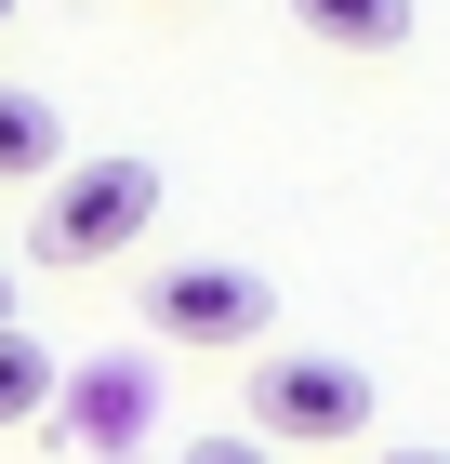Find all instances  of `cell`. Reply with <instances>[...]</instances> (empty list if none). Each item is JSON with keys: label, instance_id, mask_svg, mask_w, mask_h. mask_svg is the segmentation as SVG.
<instances>
[{"label": "cell", "instance_id": "1", "mask_svg": "<svg viewBox=\"0 0 450 464\" xmlns=\"http://www.w3.org/2000/svg\"><path fill=\"white\" fill-rule=\"evenodd\" d=\"M146 213H159V173L146 160H67L27 199V239H40V266H120L146 239Z\"/></svg>", "mask_w": 450, "mask_h": 464}, {"label": "cell", "instance_id": "2", "mask_svg": "<svg viewBox=\"0 0 450 464\" xmlns=\"http://www.w3.org/2000/svg\"><path fill=\"white\" fill-rule=\"evenodd\" d=\"M278 319L265 266H225V252H186L146 279V345H186V358H252Z\"/></svg>", "mask_w": 450, "mask_h": 464}, {"label": "cell", "instance_id": "3", "mask_svg": "<svg viewBox=\"0 0 450 464\" xmlns=\"http://www.w3.org/2000/svg\"><path fill=\"white\" fill-rule=\"evenodd\" d=\"M358 425H371V372H358V358H318V345L252 358V438L318 451V438H358Z\"/></svg>", "mask_w": 450, "mask_h": 464}, {"label": "cell", "instance_id": "4", "mask_svg": "<svg viewBox=\"0 0 450 464\" xmlns=\"http://www.w3.org/2000/svg\"><path fill=\"white\" fill-rule=\"evenodd\" d=\"M53 425H67L93 464H146V425H159V372H146L133 345H120V358H93V372H67Z\"/></svg>", "mask_w": 450, "mask_h": 464}, {"label": "cell", "instance_id": "5", "mask_svg": "<svg viewBox=\"0 0 450 464\" xmlns=\"http://www.w3.org/2000/svg\"><path fill=\"white\" fill-rule=\"evenodd\" d=\"M53 173H67V120H53V93L0 80V186H53Z\"/></svg>", "mask_w": 450, "mask_h": 464}, {"label": "cell", "instance_id": "6", "mask_svg": "<svg viewBox=\"0 0 450 464\" xmlns=\"http://www.w3.org/2000/svg\"><path fill=\"white\" fill-rule=\"evenodd\" d=\"M292 27L331 40V53H397L411 40V0H292Z\"/></svg>", "mask_w": 450, "mask_h": 464}, {"label": "cell", "instance_id": "7", "mask_svg": "<svg viewBox=\"0 0 450 464\" xmlns=\"http://www.w3.org/2000/svg\"><path fill=\"white\" fill-rule=\"evenodd\" d=\"M67 398V372L40 358V332H0V425H27V411H53Z\"/></svg>", "mask_w": 450, "mask_h": 464}, {"label": "cell", "instance_id": "8", "mask_svg": "<svg viewBox=\"0 0 450 464\" xmlns=\"http://www.w3.org/2000/svg\"><path fill=\"white\" fill-rule=\"evenodd\" d=\"M186 464H278V438H252V425H212V438H186Z\"/></svg>", "mask_w": 450, "mask_h": 464}, {"label": "cell", "instance_id": "9", "mask_svg": "<svg viewBox=\"0 0 450 464\" xmlns=\"http://www.w3.org/2000/svg\"><path fill=\"white\" fill-rule=\"evenodd\" d=\"M384 464H450V451H424V438H397V451H384Z\"/></svg>", "mask_w": 450, "mask_h": 464}, {"label": "cell", "instance_id": "10", "mask_svg": "<svg viewBox=\"0 0 450 464\" xmlns=\"http://www.w3.org/2000/svg\"><path fill=\"white\" fill-rule=\"evenodd\" d=\"M0 332H14V266H0Z\"/></svg>", "mask_w": 450, "mask_h": 464}, {"label": "cell", "instance_id": "11", "mask_svg": "<svg viewBox=\"0 0 450 464\" xmlns=\"http://www.w3.org/2000/svg\"><path fill=\"white\" fill-rule=\"evenodd\" d=\"M0 27H14V0H0Z\"/></svg>", "mask_w": 450, "mask_h": 464}]
</instances>
